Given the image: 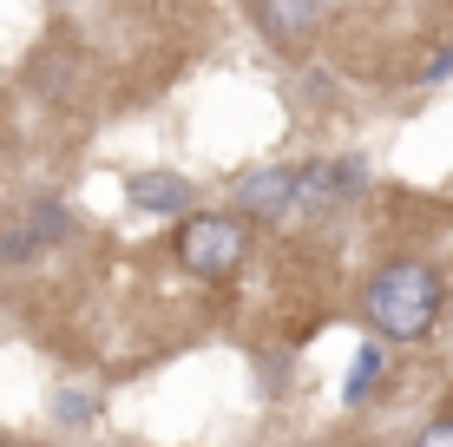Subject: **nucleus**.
<instances>
[{
    "label": "nucleus",
    "mask_w": 453,
    "mask_h": 447,
    "mask_svg": "<svg viewBox=\"0 0 453 447\" xmlns=\"http://www.w3.org/2000/svg\"><path fill=\"white\" fill-rule=\"evenodd\" d=\"M441 303H447L441 270H434V264H414V257H401V264L374 270L362 310H368V329H374V335L420 343V335L434 329V316H441Z\"/></svg>",
    "instance_id": "obj_1"
},
{
    "label": "nucleus",
    "mask_w": 453,
    "mask_h": 447,
    "mask_svg": "<svg viewBox=\"0 0 453 447\" xmlns=\"http://www.w3.org/2000/svg\"><path fill=\"white\" fill-rule=\"evenodd\" d=\"M178 257L191 276H230L250 257V230H243V218H211V211L204 218H184Z\"/></svg>",
    "instance_id": "obj_2"
},
{
    "label": "nucleus",
    "mask_w": 453,
    "mask_h": 447,
    "mask_svg": "<svg viewBox=\"0 0 453 447\" xmlns=\"http://www.w3.org/2000/svg\"><path fill=\"white\" fill-rule=\"evenodd\" d=\"M296 197H303V172H289V165H263V172H250L237 184V211L243 218H283Z\"/></svg>",
    "instance_id": "obj_3"
},
{
    "label": "nucleus",
    "mask_w": 453,
    "mask_h": 447,
    "mask_svg": "<svg viewBox=\"0 0 453 447\" xmlns=\"http://www.w3.org/2000/svg\"><path fill=\"white\" fill-rule=\"evenodd\" d=\"M250 20H257L263 34H270V46L296 53V46H303L309 34H316V27L329 20V13H322V7H309V0H263V7L250 13Z\"/></svg>",
    "instance_id": "obj_4"
},
{
    "label": "nucleus",
    "mask_w": 453,
    "mask_h": 447,
    "mask_svg": "<svg viewBox=\"0 0 453 447\" xmlns=\"http://www.w3.org/2000/svg\"><path fill=\"white\" fill-rule=\"evenodd\" d=\"M125 197H132L138 211H158V218H171V211L191 204V184H184L178 172H132V178H125Z\"/></svg>",
    "instance_id": "obj_5"
},
{
    "label": "nucleus",
    "mask_w": 453,
    "mask_h": 447,
    "mask_svg": "<svg viewBox=\"0 0 453 447\" xmlns=\"http://www.w3.org/2000/svg\"><path fill=\"white\" fill-rule=\"evenodd\" d=\"M355 178H362V165H309V172H303V197H296V204H303V211H335V197L342 191H349V184Z\"/></svg>",
    "instance_id": "obj_6"
},
{
    "label": "nucleus",
    "mask_w": 453,
    "mask_h": 447,
    "mask_svg": "<svg viewBox=\"0 0 453 447\" xmlns=\"http://www.w3.org/2000/svg\"><path fill=\"white\" fill-rule=\"evenodd\" d=\"M27 224H34V237H40V243H59V237H66V230H73V218H66V211L53 204V197H40V204H27Z\"/></svg>",
    "instance_id": "obj_7"
},
{
    "label": "nucleus",
    "mask_w": 453,
    "mask_h": 447,
    "mask_svg": "<svg viewBox=\"0 0 453 447\" xmlns=\"http://www.w3.org/2000/svg\"><path fill=\"white\" fill-rule=\"evenodd\" d=\"M46 250V243L34 237V224H7V230H0V264H27V257H40Z\"/></svg>",
    "instance_id": "obj_8"
},
{
    "label": "nucleus",
    "mask_w": 453,
    "mask_h": 447,
    "mask_svg": "<svg viewBox=\"0 0 453 447\" xmlns=\"http://www.w3.org/2000/svg\"><path fill=\"white\" fill-rule=\"evenodd\" d=\"M374 375H381V349H355V368H349V389H342V395H349V402H362Z\"/></svg>",
    "instance_id": "obj_9"
},
{
    "label": "nucleus",
    "mask_w": 453,
    "mask_h": 447,
    "mask_svg": "<svg viewBox=\"0 0 453 447\" xmlns=\"http://www.w3.org/2000/svg\"><path fill=\"white\" fill-rule=\"evenodd\" d=\"M53 408H59V421H73V428H86V421H92V395H86V389H59V402H53Z\"/></svg>",
    "instance_id": "obj_10"
},
{
    "label": "nucleus",
    "mask_w": 453,
    "mask_h": 447,
    "mask_svg": "<svg viewBox=\"0 0 453 447\" xmlns=\"http://www.w3.org/2000/svg\"><path fill=\"white\" fill-rule=\"evenodd\" d=\"M414 447H453V421H427L414 435Z\"/></svg>",
    "instance_id": "obj_11"
},
{
    "label": "nucleus",
    "mask_w": 453,
    "mask_h": 447,
    "mask_svg": "<svg viewBox=\"0 0 453 447\" xmlns=\"http://www.w3.org/2000/svg\"><path fill=\"white\" fill-rule=\"evenodd\" d=\"M447 73H453V46H447V53H434V59H427V80H447Z\"/></svg>",
    "instance_id": "obj_12"
}]
</instances>
